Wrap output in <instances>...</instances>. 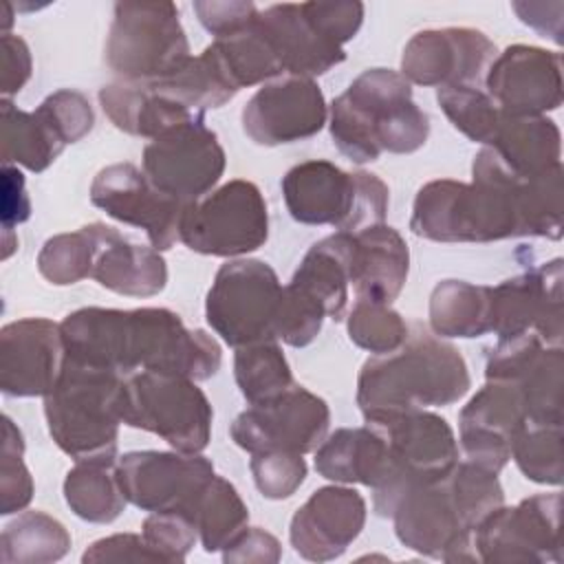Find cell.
I'll return each mask as SVG.
<instances>
[{
    "instance_id": "cell-15",
    "label": "cell",
    "mask_w": 564,
    "mask_h": 564,
    "mask_svg": "<svg viewBox=\"0 0 564 564\" xmlns=\"http://www.w3.org/2000/svg\"><path fill=\"white\" fill-rule=\"evenodd\" d=\"M412 99V84L392 68H368L333 99L328 130L335 148L352 163H370L381 156L379 130L388 115Z\"/></svg>"
},
{
    "instance_id": "cell-10",
    "label": "cell",
    "mask_w": 564,
    "mask_h": 564,
    "mask_svg": "<svg viewBox=\"0 0 564 564\" xmlns=\"http://www.w3.org/2000/svg\"><path fill=\"white\" fill-rule=\"evenodd\" d=\"M269 238V212L260 187L234 178L183 212L178 240L203 256L240 258L260 249Z\"/></svg>"
},
{
    "instance_id": "cell-50",
    "label": "cell",
    "mask_w": 564,
    "mask_h": 564,
    "mask_svg": "<svg viewBox=\"0 0 564 564\" xmlns=\"http://www.w3.org/2000/svg\"><path fill=\"white\" fill-rule=\"evenodd\" d=\"M35 112L48 123L57 139L68 145L84 139L95 126V112L86 95L79 90L62 88L51 93Z\"/></svg>"
},
{
    "instance_id": "cell-4",
    "label": "cell",
    "mask_w": 564,
    "mask_h": 564,
    "mask_svg": "<svg viewBox=\"0 0 564 564\" xmlns=\"http://www.w3.org/2000/svg\"><path fill=\"white\" fill-rule=\"evenodd\" d=\"M123 381L115 370L66 357L57 383L44 397V416L51 438L73 460H117Z\"/></svg>"
},
{
    "instance_id": "cell-6",
    "label": "cell",
    "mask_w": 564,
    "mask_h": 564,
    "mask_svg": "<svg viewBox=\"0 0 564 564\" xmlns=\"http://www.w3.org/2000/svg\"><path fill=\"white\" fill-rule=\"evenodd\" d=\"M121 421L156 434L176 452L200 454L212 438L214 410L194 379L139 370L123 381Z\"/></svg>"
},
{
    "instance_id": "cell-52",
    "label": "cell",
    "mask_w": 564,
    "mask_h": 564,
    "mask_svg": "<svg viewBox=\"0 0 564 564\" xmlns=\"http://www.w3.org/2000/svg\"><path fill=\"white\" fill-rule=\"evenodd\" d=\"M306 18L335 44L344 46L350 42L364 22V2L339 0V2H302Z\"/></svg>"
},
{
    "instance_id": "cell-30",
    "label": "cell",
    "mask_w": 564,
    "mask_h": 564,
    "mask_svg": "<svg viewBox=\"0 0 564 564\" xmlns=\"http://www.w3.org/2000/svg\"><path fill=\"white\" fill-rule=\"evenodd\" d=\"M352 269V236L350 231H335L317 240L297 264L291 286L315 300L326 317L341 322L348 308Z\"/></svg>"
},
{
    "instance_id": "cell-14",
    "label": "cell",
    "mask_w": 564,
    "mask_h": 564,
    "mask_svg": "<svg viewBox=\"0 0 564 564\" xmlns=\"http://www.w3.org/2000/svg\"><path fill=\"white\" fill-rule=\"evenodd\" d=\"M330 425L328 403L302 386H291L282 394L251 403L231 427V441L249 452H293L308 454L319 447Z\"/></svg>"
},
{
    "instance_id": "cell-42",
    "label": "cell",
    "mask_w": 564,
    "mask_h": 564,
    "mask_svg": "<svg viewBox=\"0 0 564 564\" xmlns=\"http://www.w3.org/2000/svg\"><path fill=\"white\" fill-rule=\"evenodd\" d=\"M511 458L531 482L560 487L564 480L562 425L524 423L513 441Z\"/></svg>"
},
{
    "instance_id": "cell-22",
    "label": "cell",
    "mask_w": 564,
    "mask_h": 564,
    "mask_svg": "<svg viewBox=\"0 0 564 564\" xmlns=\"http://www.w3.org/2000/svg\"><path fill=\"white\" fill-rule=\"evenodd\" d=\"M485 90L505 115L533 117L562 106V55L531 44H513L496 55Z\"/></svg>"
},
{
    "instance_id": "cell-21",
    "label": "cell",
    "mask_w": 564,
    "mask_h": 564,
    "mask_svg": "<svg viewBox=\"0 0 564 564\" xmlns=\"http://www.w3.org/2000/svg\"><path fill=\"white\" fill-rule=\"evenodd\" d=\"M328 119V106L315 79L282 75L253 93L240 121L245 134L264 148L315 137Z\"/></svg>"
},
{
    "instance_id": "cell-57",
    "label": "cell",
    "mask_w": 564,
    "mask_h": 564,
    "mask_svg": "<svg viewBox=\"0 0 564 564\" xmlns=\"http://www.w3.org/2000/svg\"><path fill=\"white\" fill-rule=\"evenodd\" d=\"M29 218H31V198L26 194L24 176L15 165H2V181H0L2 231H13L15 225Z\"/></svg>"
},
{
    "instance_id": "cell-26",
    "label": "cell",
    "mask_w": 564,
    "mask_h": 564,
    "mask_svg": "<svg viewBox=\"0 0 564 564\" xmlns=\"http://www.w3.org/2000/svg\"><path fill=\"white\" fill-rule=\"evenodd\" d=\"M258 26L269 37L284 75L315 79L346 59L344 46L328 40L300 4H271L258 11Z\"/></svg>"
},
{
    "instance_id": "cell-8",
    "label": "cell",
    "mask_w": 564,
    "mask_h": 564,
    "mask_svg": "<svg viewBox=\"0 0 564 564\" xmlns=\"http://www.w3.org/2000/svg\"><path fill=\"white\" fill-rule=\"evenodd\" d=\"M377 425L390 454V474L372 496V509L381 518H390L403 494L419 485L445 478L458 463V443L452 425L427 410L403 412L383 419Z\"/></svg>"
},
{
    "instance_id": "cell-1",
    "label": "cell",
    "mask_w": 564,
    "mask_h": 564,
    "mask_svg": "<svg viewBox=\"0 0 564 564\" xmlns=\"http://www.w3.org/2000/svg\"><path fill=\"white\" fill-rule=\"evenodd\" d=\"M59 326L66 357L123 377L154 370L207 381L223 364L220 344L200 328H187L170 308L86 306Z\"/></svg>"
},
{
    "instance_id": "cell-37",
    "label": "cell",
    "mask_w": 564,
    "mask_h": 564,
    "mask_svg": "<svg viewBox=\"0 0 564 564\" xmlns=\"http://www.w3.org/2000/svg\"><path fill=\"white\" fill-rule=\"evenodd\" d=\"M148 84L154 93L194 115H203L209 108H220L236 97V90L229 86L207 48L200 55L189 57L174 73Z\"/></svg>"
},
{
    "instance_id": "cell-55",
    "label": "cell",
    "mask_w": 564,
    "mask_h": 564,
    "mask_svg": "<svg viewBox=\"0 0 564 564\" xmlns=\"http://www.w3.org/2000/svg\"><path fill=\"white\" fill-rule=\"evenodd\" d=\"M282 557V546L275 535L260 527H247L223 549V562L231 564H275Z\"/></svg>"
},
{
    "instance_id": "cell-11",
    "label": "cell",
    "mask_w": 564,
    "mask_h": 564,
    "mask_svg": "<svg viewBox=\"0 0 564 564\" xmlns=\"http://www.w3.org/2000/svg\"><path fill=\"white\" fill-rule=\"evenodd\" d=\"M562 494H535L513 507H498L474 529L478 562L544 564L562 562Z\"/></svg>"
},
{
    "instance_id": "cell-5",
    "label": "cell",
    "mask_w": 564,
    "mask_h": 564,
    "mask_svg": "<svg viewBox=\"0 0 564 564\" xmlns=\"http://www.w3.org/2000/svg\"><path fill=\"white\" fill-rule=\"evenodd\" d=\"M282 196L293 220L350 234L381 225L390 203V189L377 174L346 172L322 159L293 165L282 178Z\"/></svg>"
},
{
    "instance_id": "cell-33",
    "label": "cell",
    "mask_w": 564,
    "mask_h": 564,
    "mask_svg": "<svg viewBox=\"0 0 564 564\" xmlns=\"http://www.w3.org/2000/svg\"><path fill=\"white\" fill-rule=\"evenodd\" d=\"M430 330L458 339L491 333V286L465 280L438 282L430 295Z\"/></svg>"
},
{
    "instance_id": "cell-43",
    "label": "cell",
    "mask_w": 564,
    "mask_h": 564,
    "mask_svg": "<svg viewBox=\"0 0 564 564\" xmlns=\"http://www.w3.org/2000/svg\"><path fill=\"white\" fill-rule=\"evenodd\" d=\"M436 101L452 126L463 132L469 141L489 145L500 119L502 110L480 86H443L436 88Z\"/></svg>"
},
{
    "instance_id": "cell-54",
    "label": "cell",
    "mask_w": 564,
    "mask_h": 564,
    "mask_svg": "<svg viewBox=\"0 0 564 564\" xmlns=\"http://www.w3.org/2000/svg\"><path fill=\"white\" fill-rule=\"evenodd\" d=\"M82 562H161V557L143 533H117L93 542L84 551Z\"/></svg>"
},
{
    "instance_id": "cell-35",
    "label": "cell",
    "mask_w": 564,
    "mask_h": 564,
    "mask_svg": "<svg viewBox=\"0 0 564 564\" xmlns=\"http://www.w3.org/2000/svg\"><path fill=\"white\" fill-rule=\"evenodd\" d=\"M64 500L86 522L108 524L117 520L128 505L117 480V460H75L64 478Z\"/></svg>"
},
{
    "instance_id": "cell-20",
    "label": "cell",
    "mask_w": 564,
    "mask_h": 564,
    "mask_svg": "<svg viewBox=\"0 0 564 564\" xmlns=\"http://www.w3.org/2000/svg\"><path fill=\"white\" fill-rule=\"evenodd\" d=\"M445 478L419 485L399 498L390 513L394 533L403 546L421 555L443 562H478L474 531L463 522Z\"/></svg>"
},
{
    "instance_id": "cell-24",
    "label": "cell",
    "mask_w": 564,
    "mask_h": 564,
    "mask_svg": "<svg viewBox=\"0 0 564 564\" xmlns=\"http://www.w3.org/2000/svg\"><path fill=\"white\" fill-rule=\"evenodd\" d=\"M524 423L527 414L518 386L487 379L458 414L465 460L498 474L509 463L513 441Z\"/></svg>"
},
{
    "instance_id": "cell-29",
    "label": "cell",
    "mask_w": 564,
    "mask_h": 564,
    "mask_svg": "<svg viewBox=\"0 0 564 564\" xmlns=\"http://www.w3.org/2000/svg\"><path fill=\"white\" fill-rule=\"evenodd\" d=\"M315 469L337 485H364L377 489L390 474V454L383 432L368 423L339 427L315 449Z\"/></svg>"
},
{
    "instance_id": "cell-49",
    "label": "cell",
    "mask_w": 564,
    "mask_h": 564,
    "mask_svg": "<svg viewBox=\"0 0 564 564\" xmlns=\"http://www.w3.org/2000/svg\"><path fill=\"white\" fill-rule=\"evenodd\" d=\"M249 469L258 491L269 500L291 498L306 478V460L293 452L251 454Z\"/></svg>"
},
{
    "instance_id": "cell-38",
    "label": "cell",
    "mask_w": 564,
    "mask_h": 564,
    "mask_svg": "<svg viewBox=\"0 0 564 564\" xmlns=\"http://www.w3.org/2000/svg\"><path fill=\"white\" fill-rule=\"evenodd\" d=\"M70 549L66 527L44 513L24 511L2 529L0 560L7 564H44L62 560Z\"/></svg>"
},
{
    "instance_id": "cell-31",
    "label": "cell",
    "mask_w": 564,
    "mask_h": 564,
    "mask_svg": "<svg viewBox=\"0 0 564 564\" xmlns=\"http://www.w3.org/2000/svg\"><path fill=\"white\" fill-rule=\"evenodd\" d=\"M99 104L115 128L145 139H156L165 130L198 117L154 93L148 82H110L99 88Z\"/></svg>"
},
{
    "instance_id": "cell-7",
    "label": "cell",
    "mask_w": 564,
    "mask_h": 564,
    "mask_svg": "<svg viewBox=\"0 0 564 564\" xmlns=\"http://www.w3.org/2000/svg\"><path fill=\"white\" fill-rule=\"evenodd\" d=\"M104 53L128 82H156L192 57L174 2H117Z\"/></svg>"
},
{
    "instance_id": "cell-41",
    "label": "cell",
    "mask_w": 564,
    "mask_h": 564,
    "mask_svg": "<svg viewBox=\"0 0 564 564\" xmlns=\"http://www.w3.org/2000/svg\"><path fill=\"white\" fill-rule=\"evenodd\" d=\"M247 522L249 509L236 487L227 478L214 476L196 507V529L203 549L207 553L223 551L247 529Z\"/></svg>"
},
{
    "instance_id": "cell-16",
    "label": "cell",
    "mask_w": 564,
    "mask_h": 564,
    "mask_svg": "<svg viewBox=\"0 0 564 564\" xmlns=\"http://www.w3.org/2000/svg\"><path fill=\"white\" fill-rule=\"evenodd\" d=\"M564 350L546 346L535 333L498 339L487 352L485 377L518 386L527 423L562 425Z\"/></svg>"
},
{
    "instance_id": "cell-34",
    "label": "cell",
    "mask_w": 564,
    "mask_h": 564,
    "mask_svg": "<svg viewBox=\"0 0 564 564\" xmlns=\"http://www.w3.org/2000/svg\"><path fill=\"white\" fill-rule=\"evenodd\" d=\"M205 48L236 93L284 75L269 37L258 26V18L236 33L214 37Z\"/></svg>"
},
{
    "instance_id": "cell-3",
    "label": "cell",
    "mask_w": 564,
    "mask_h": 564,
    "mask_svg": "<svg viewBox=\"0 0 564 564\" xmlns=\"http://www.w3.org/2000/svg\"><path fill=\"white\" fill-rule=\"evenodd\" d=\"M498 154L485 145L471 163V183H425L412 203L410 229L434 242H496L522 236L518 185Z\"/></svg>"
},
{
    "instance_id": "cell-48",
    "label": "cell",
    "mask_w": 564,
    "mask_h": 564,
    "mask_svg": "<svg viewBox=\"0 0 564 564\" xmlns=\"http://www.w3.org/2000/svg\"><path fill=\"white\" fill-rule=\"evenodd\" d=\"M324 317L326 313L315 300L286 284L275 315V339H282L293 348H304L319 335Z\"/></svg>"
},
{
    "instance_id": "cell-2",
    "label": "cell",
    "mask_w": 564,
    "mask_h": 564,
    "mask_svg": "<svg viewBox=\"0 0 564 564\" xmlns=\"http://www.w3.org/2000/svg\"><path fill=\"white\" fill-rule=\"evenodd\" d=\"M471 379L460 350L421 322H410L408 339L392 352L372 355L357 377V405L366 423L443 408L469 392Z\"/></svg>"
},
{
    "instance_id": "cell-17",
    "label": "cell",
    "mask_w": 564,
    "mask_h": 564,
    "mask_svg": "<svg viewBox=\"0 0 564 564\" xmlns=\"http://www.w3.org/2000/svg\"><path fill=\"white\" fill-rule=\"evenodd\" d=\"M564 264L553 258L491 286V333L509 339L535 333L546 346H562Z\"/></svg>"
},
{
    "instance_id": "cell-59",
    "label": "cell",
    "mask_w": 564,
    "mask_h": 564,
    "mask_svg": "<svg viewBox=\"0 0 564 564\" xmlns=\"http://www.w3.org/2000/svg\"><path fill=\"white\" fill-rule=\"evenodd\" d=\"M0 11H2V33H7V29L11 26V4L9 2H2L0 4Z\"/></svg>"
},
{
    "instance_id": "cell-53",
    "label": "cell",
    "mask_w": 564,
    "mask_h": 564,
    "mask_svg": "<svg viewBox=\"0 0 564 564\" xmlns=\"http://www.w3.org/2000/svg\"><path fill=\"white\" fill-rule=\"evenodd\" d=\"M258 7L249 0H196L198 22L214 35L223 37L249 26L258 18Z\"/></svg>"
},
{
    "instance_id": "cell-58",
    "label": "cell",
    "mask_w": 564,
    "mask_h": 564,
    "mask_svg": "<svg viewBox=\"0 0 564 564\" xmlns=\"http://www.w3.org/2000/svg\"><path fill=\"white\" fill-rule=\"evenodd\" d=\"M511 9L542 37H551L555 44H562V2H513Z\"/></svg>"
},
{
    "instance_id": "cell-18",
    "label": "cell",
    "mask_w": 564,
    "mask_h": 564,
    "mask_svg": "<svg viewBox=\"0 0 564 564\" xmlns=\"http://www.w3.org/2000/svg\"><path fill=\"white\" fill-rule=\"evenodd\" d=\"M496 55V44L478 29H425L408 40L401 75L419 86H480Z\"/></svg>"
},
{
    "instance_id": "cell-45",
    "label": "cell",
    "mask_w": 564,
    "mask_h": 564,
    "mask_svg": "<svg viewBox=\"0 0 564 564\" xmlns=\"http://www.w3.org/2000/svg\"><path fill=\"white\" fill-rule=\"evenodd\" d=\"M95 260V236L88 225L77 231L48 238L37 253V271L55 286H68L90 278Z\"/></svg>"
},
{
    "instance_id": "cell-32",
    "label": "cell",
    "mask_w": 564,
    "mask_h": 564,
    "mask_svg": "<svg viewBox=\"0 0 564 564\" xmlns=\"http://www.w3.org/2000/svg\"><path fill=\"white\" fill-rule=\"evenodd\" d=\"M489 148L518 178H533L562 163V134L546 115L513 117L502 112Z\"/></svg>"
},
{
    "instance_id": "cell-40",
    "label": "cell",
    "mask_w": 564,
    "mask_h": 564,
    "mask_svg": "<svg viewBox=\"0 0 564 564\" xmlns=\"http://www.w3.org/2000/svg\"><path fill=\"white\" fill-rule=\"evenodd\" d=\"M564 170L562 163L551 170L522 178L518 185V212L522 236L560 240L564 234Z\"/></svg>"
},
{
    "instance_id": "cell-51",
    "label": "cell",
    "mask_w": 564,
    "mask_h": 564,
    "mask_svg": "<svg viewBox=\"0 0 564 564\" xmlns=\"http://www.w3.org/2000/svg\"><path fill=\"white\" fill-rule=\"evenodd\" d=\"M143 538L161 562H185L198 540L196 520L183 511H150L143 520Z\"/></svg>"
},
{
    "instance_id": "cell-47",
    "label": "cell",
    "mask_w": 564,
    "mask_h": 564,
    "mask_svg": "<svg viewBox=\"0 0 564 564\" xmlns=\"http://www.w3.org/2000/svg\"><path fill=\"white\" fill-rule=\"evenodd\" d=\"M24 438L20 427L4 416L2 419V452H0V513H18L33 498V478L22 460Z\"/></svg>"
},
{
    "instance_id": "cell-25",
    "label": "cell",
    "mask_w": 564,
    "mask_h": 564,
    "mask_svg": "<svg viewBox=\"0 0 564 564\" xmlns=\"http://www.w3.org/2000/svg\"><path fill=\"white\" fill-rule=\"evenodd\" d=\"M366 513V500L357 489L337 482L319 487L291 518V546L308 562H330L357 540Z\"/></svg>"
},
{
    "instance_id": "cell-19",
    "label": "cell",
    "mask_w": 564,
    "mask_h": 564,
    "mask_svg": "<svg viewBox=\"0 0 564 564\" xmlns=\"http://www.w3.org/2000/svg\"><path fill=\"white\" fill-rule=\"evenodd\" d=\"M90 203L106 216L145 231L150 247L167 251L178 240L185 203L159 192L143 170L132 163H112L90 183Z\"/></svg>"
},
{
    "instance_id": "cell-56",
    "label": "cell",
    "mask_w": 564,
    "mask_h": 564,
    "mask_svg": "<svg viewBox=\"0 0 564 564\" xmlns=\"http://www.w3.org/2000/svg\"><path fill=\"white\" fill-rule=\"evenodd\" d=\"M0 53H2V97L9 99L11 95L20 93L22 86L29 82L33 70V57L29 44L13 33H2L0 37Z\"/></svg>"
},
{
    "instance_id": "cell-46",
    "label": "cell",
    "mask_w": 564,
    "mask_h": 564,
    "mask_svg": "<svg viewBox=\"0 0 564 564\" xmlns=\"http://www.w3.org/2000/svg\"><path fill=\"white\" fill-rule=\"evenodd\" d=\"M348 337L361 350L386 355L397 350L410 333V324L390 304L372 300H355L346 315Z\"/></svg>"
},
{
    "instance_id": "cell-36",
    "label": "cell",
    "mask_w": 564,
    "mask_h": 564,
    "mask_svg": "<svg viewBox=\"0 0 564 564\" xmlns=\"http://www.w3.org/2000/svg\"><path fill=\"white\" fill-rule=\"evenodd\" d=\"M2 165H22L31 172H44L66 148L48 123L33 110H20L2 97Z\"/></svg>"
},
{
    "instance_id": "cell-13",
    "label": "cell",
    "mask_w": 564,
    "mask_h": 564,
    "mask_svg": "<svg viewBox=\"0 0 564 564\" xmlns=\"http://www.w3.org/2000/svg\"><path fill=\"white\" fill-rule=\"evenodd\" d=\"M214 476V465L203 454L139 449L117 458L119 487L141 511H183L196 520V507Z\"/></svg>"
},
{
    "instance_id": "cell-44",
    "label": "cell",
    "mask_w": 564,
    "mask_h": 564,
    "mask_svg": "<svg viewBox=\"0 0 564 564\" xmlns=\"http://www.w3.org/2000/svg\"><path fill=\"white\" fill-rule=\"evenodd\" d=\"M447 487L463 522L474 531L491 511L505 505L498 474L469 460H458L447 474Z\"/></svg>"
},
{
    "instance_id": "cell-23",
    "label": "cell",
    "mask_w": 564,
    "mask_h": 564,
    "mask_svg": "<svg viewBox=\"0 0 564 564\" xmlns=\"http://www.w3.org/2000/svg\"><path fill=\"white\" fill-rule=\"evenodd\" d=\"M66 364L62 326L22 317L0 330V390L9 397H46Z\"/></svg>"
},
{
    "instance_id": "cell-12",
    "label": "cell",
    "mask_w": 564,
    "mask_h": 564,
    "mask_svg": "<svg viewBox=\"0 0 564 564\" xmlns=\"http://www.w3.org/2000/svg\"><path fill=\"white\" fill-rule=\"evenodd\" d=\"M225 163L216 132L198 115L152 139L143 148L141 170L159 192L189 205L214 189Z\"/></svg>"
},
{
    "instance_id": "cell-27",
    "label": "cell",
    "mask_w": 564,
    "mask_h": 564,
    "mask_svg": "<svg viewBox=\"0 0 564 564\" xmlns=\"http://www.w3.org/2000/svg\"><path fill=\"white\" fill-rule=\"evenodd\" d=\"M88 227L95 236L93 280L128 297H152L165 289L167 264L161 251L132 242L104 223H90Z\"/></svg>"
},
{
    "instance_id": "cell-9",
    "label": "cell",
    "mask_w": 564,
    "mask_h": 564,
    "mask_svg": "<svg viewBox=\"0 0 564 564\" xmlns=\"http://www.w3.org/2000/svg\"><path fill=\"white\" fill-rule=\"evenodd\" d=\"M282 284L271 264L253 258L225 262L207 291L205 319L231 348L275 339Z\"/></svg>"
},
{
    "instance_id": "cell-39",
    "label": "cell",
    "mask_w": 564,
    "mask_h": 564,
    "mask_svg": "<svg viewBox=\"0 0 564 564\" xmlns=\"http://www.w3.org/2000/svg\"><path fill=\"white\" fill-rule=\"evenodd\" d=\"M234 377L249 405L269 401L293 386L291 366L278 339L236 348Z\"/></svg>"
},
{
    "instance_id": "cell-28",
    "label": "cell",
    "mask_w": 564,
    "mask_h": 564,
    "mask_svg": "<svg viewBox=\"0 0 564 564\" xmlns=\"http://www.w3.org/2000/svg\"><path fill=\"white\" fill-rule=\"evenodd\" d=\"M350 286L355 300L392 304L405 286L410 271V249L403 236L381 223L352 231Z\"/></svg>"
}]
</instances>
